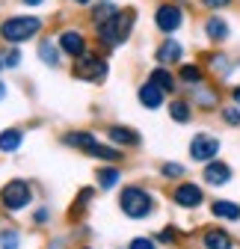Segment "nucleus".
Wrapping results in <instances>:
<instances>
[{
    "label": "nucleus",
    "instance_id": "1a4fd4ad",
    "mask_svg": "<svg viewBox=\"0 0 240 249\" xmlns=\"http://www.w3.org/2000/svg\"><path fill=\"white\" fill-rule=\"evenodd\" d=\"M234 33V27L231 21L225 18V12H205L202 18V36L207 45H214V48H223Z\"/></svg>",
    "mask_w": 240,
    "mask_h": 249
},
{
    "label": "nucleus",
    "instance_id": "9d476101",
    "mask_svg": "<svg viewBox=\"0 0 240 249\" xmlns=\"http://www.w3.org/2000/svg\"><path fill=\"white\" fill-rule=\"evenodd\" d=\"M184 59H187V45L178 39V36H163L157 42V48H154V62H157V66L178 69Z\"/></svg>",
    "mask_w": 240,
    "mask_h": 249
},
{
    "label": "nucleus",
    "instance_id": "cd10ccee",
    "mask_svg": "<svg viewBox=\"0 0 240 249\" xmlns=\"http://www.w3.org/2000/svg\"><path fill=\"white\" fill-rule=\"evenodd\" d=\"M21 62H24V53L18 45H3V69L6 71H15L21 69Z\"/></svg>",
    "mask_w": 240,
    "mask_h": 249
},
{
    "label": "nucleus",
    "instance_id": "dca6fc26",
    "mask_svg": "<svg viewBox=\"0 0 240 249\" xmlns=\"http://www.w3.org/2000/svg\"><path fill=\"white\" fill-rule=\"evenodd\" d=\"M231 178H234L231 163H225V160H220V158L202 163V181H205L207 187H225V184H231Z\"/></svg>",
    "mask_w": 240,
    "mask_h": 249
},
{
    "label": "nucleus",
    "instance_id": "20e7f679",
    "mask_svg": "<svg viewBox=\"0 0 240 249\" xmlns=\"http://www.w3.org/2000/svg\"><path fill=\"white\" fill-rule=\"evenodd\" d=\"M190 18V6L181 0H157L152 9V27L160 36H178L187 27Z\"/></svg>",
    "mask_w": 240,
    "mask_h": 249
},
{
    "label": "nucleus",
    "instance_id": "412c9836",
    "mask_svg": "<svg viewBox=\"0 0 240 249\" xmlns=\"http://www.w3.org/2000/svg\"><path fill=\"white\" fill-rule=\"evenodd\" d=\"M119 9H122V6H119L116 0H92V6L86 9V24L89 27H98V24L110 21Z\"/></svg>",
    "mask_w": 240,
    "mask_h": 249
},
{
    "label": "nucleus",
    "instance_id": "4468645a",
    "mask_svg": "<svg viewBox=\"0 0 240 249\" xmlns=\"http://www.w3.org/2000/svg\"><path fill=\"white\" fill-rule=\"evenodd\" d=\"M190 104L196 110H202V113H211V110H220L223 107V95H220V89L214 83L205 80V83H199V86L190 89Z\"/></svg>",
    "mask_w": 240,
    "mask_h": 249
},
{
    "label": "nucleus",
    "instance_id": "f704fd0d",
    "mask_svg": "<svg viewBox=\"0 0 240 249\" xmlns=\"http://www.w3.org/2000/svg\"><path fill=\"white\" fill-rule=\"evenodd\" d=\"M30 220H33V226H48L51 223V208H36L33 213H30Z\"/></svg>",
    "mask_w": 240,
    "mask_h": 249
},
{
    "label": "nucleus",
    "instance_id": "4be33fe9",
    "mask_svg": "<svg viewBox=\"0 0 240 249\" xmlns=\"http://www.w3.org/2000/svg\"><path fill=\"white\" fill-rule=\"evenodd\" d=\"M145 80H152L154 86H160V89L166 92V95H175L178 86H181V83H178L175 69H169V66H157V62H154V69L148 71V77H145Z\"/></svg>",
    "mask_w": 240,
    "mask_h": 249
},
{
    "label": "nucleus",
    "instance_id": "a19ab883",
    "mask_svg": "<svg viewBox=\"0 0 240 249\" xmlns=\"http://www.w3.org/2000/svg\"><path fill=\"white\" fill-rule=\"evenodd\" d=\"M0 71H6V69H3V48H0Z\"/></svg>",
    "mask_w": 240,
    "mask_h": 249
},
{
    "label": "nucleus",
    "instance_id": "58836bf2",
    "mask_svg": "<svg viewBox=\"0 0 240 249\" xmlns=\"http://www.w3.org/2000/svg\"><path fill=\"white\" fill-rule=\"evenodd\" d=\"M231 104H237V107H240V83H237V86H231Z\"/></svg>",
    "mask_w": 240,
    "mask_h": 249
},
{
    "label": "nucleus",
    "instance_id": "0eeeda50",
    "mask_svg": "<svg viewBox=\"0 0 240 249\" xmlns=\"http://www.w3.org/2000/svg\"><path fill=\"white\" fill-rule=\"evenodd\" d=\"M33 205V184L24 178H9L0 187V208L6 213H21Z\"/></svg>",
    "mask_w": 240,
    "mask_h": 249
},
{
    "label": "nucleus",
    "instance_id": "79ce46f5",
    "mask_svg": "<svg viewBox=\"0 0 240 249\" xmlns=\"http://www.w3.org/2000/svg\"><path fill=\"white\" fill-rule=\"evenodd\" d=\"M181 3H187V6H190V0H181Z\"/></svg>",
    "mask_w": 240,
    "mask_h": 249
},
{
    "label": "nucleus",
    "instance_id": "c756f323",
    "mask_svg": "<svg viewBox=\"0 0 240 249\" xmlns=\"http://www.w3.org/2000/svg\"><path fill=\"white\" fill-rule=\"evenodd\" d=\"M0 249H21V231L18 229H0Z\"/></svg>",
    "mask_w": 240,
    "mask_h": 249
},
{
    "label": "nucleus",
    "instance_id": "2eb2a0df",
    "mask_svg": "<svg viewBox=\"0 0 240 249\" xmlns=\"http://www.w3.org/2000/svg\"><path fill=\"white\" fill-rule=\"evenodd\" d=\"M36 56H39L42 66H48V69H59L66 62V56H63V51H59L53 33H45V36L36 39Z\"/></svg>",
    "mask_w": 240,
    "mask_h": 249
},
{
    "label": "nucleus",
    "instance_id": "aec40b11",
    "mask_svg": "<svg viewBox=\"0 0 240 249\" xmlns=\"http://www.w3.org/2000/svg\"><path fill=\"white\" fill-rule=\"evenodd\" d=\"M175 74H178V83L187 86V89H193V86H199V83H205V80H207L205 66H202V62H193V59H184L181 66L175 69Z\"/></svg>",
    "mask_w": 240,
    "mask_h": 249
},
{
    "label": "nucleus",
    "instance_id": "f8f14e48",
    "mask_svg": "<svg viewBox=\"0 0 240 249\" xmlns=\"http://www.w3.org/2000/svg\"><path fill=\"white\" fill-rule=\"evenodd\" d=\"M202 66H205V71H207V77H217V80H228L234 71H237V66H234V56L228 53V51H223V48H214V51H207L205 56H202Z\"/></svg>",
    "mask_w": 240,
    "mask_h": 249
},
{
    "label": "nucleus",
    "instance_id": "6e6552de",
    "mask_svg": "<svg viewBox=\"0 0 240 249\" xmlns=\"http://www.w3.org/2000/svg\"><path fill=\"white\" fill-rule=\"evenodd\" d=\"M53 36H56V45H59V51H63L66 59H77L86 51H92V33L83 30V27H74V24L71 27H59Z\"/></svg>",
    "mask_w": 240,
    "mask_h": 249
},
{
    "label": "nucleus",
    "instance_id": "2f4dec72",
    "mask_svg": "<svg viewBox=\"0 0 240 249\" xmlns=\"http://www.w3.org/2000/svg\"><path fill=\"white\" fill-rule=\"evenodd\" d=\"M178 237H181V231H178L175 226H166V229H160V231L154 234V240H157V243H163V246H175V243H178Z\"/></svg>",
    "mask_w": 240,
    "mask_h": 249
},
{
    "label": "nucleus",
    "instance_id": "c03bdc74",
    "mask_svg": "<svg viewBox=\"0 0 240 249\" xmlns=\"http://www.w3.org/2000/svg\"><path fill=\"white\" fill-rule=\"evenodd\" d=\"M237 6H240V0H237Z\"/></svg>",
    "mask_w": 240,
    "mask_h": 249
},
{
    "label": "nucleus",
    "instance_id": "9b49d317",
    "mask_svg": "<svg viewBox=\"0 0 240 249\" xmlns=\"http://www.w3.org/2000/svg\"><path fill=\"white\" fill-rule=\"evenodd\" d=\"M172 205L175 208H184V211H196V208H202L205 205V190H202V184H196V181H178L175 187H172Z\"/></svg>",
    "mask_w": 240,
    "mask_h": 249
},
{
    "label": "nucleus",
    "instance_id": "b1692460",
    "mask_svg": "<svg viewBox=\"0 0 240 249\" xmlns=\"http://www.w3.org/2000/svg\"><path fill=\"white\" fill-rule=\"evenodd\" d=\"M95 184L98 190H116L119 184H122V169H119L116 163H104L95 169Z\"/></svg>",
    "mask_w": 240,
    "mask_h": 249
},
{
    "label": "nucleus",
    "instance_id": "5701e85b",
    "mask_svg": "<svg viewBox=\"0 0 240 249\" xmlns=\"http://www.w3.org/2000/svg\"><path fill=\"white\" fill-rule=\"evenodd\" d=\"M166 110H169V119L175 122V124H190L193 122V113H196V107L190 104V98H172V101H166Z\"/></svg>",
    "mask_w": 240,
    "mask_h": 249
},
{
    "label": "nucleus",
    "instance_id": "c85d7f7f",
    "mask_svg": "<svg viewBox=\"0 0 240 249\" xmlns=\"http://www.w3.org/2000/svg\"><path fill=\"white\" fill-rule=\"evenodd\" d=\"M196 6L202 12H228L231 6H237V0H196Z\"/></svg>",
    "mask_w": 240,
    "mask_h": 249
},
{
    "label": "nucleus",
    "instance_id": "c9c22d12",
    "mask_svg": "<svg viewBox=\"0 0 240 249\" xmlns=\"http://www.w3.org/2000/svg\"><path fill=\"white\" fill-rule=\"evenodd\" d=\"M51 0H18V6L27 9V12H36V9H45Z\"/></svg>",
    "mask_w": 240,
    "mask_h": 249
},
{
    "label": "nucleus",
    "instance_id": "ea45409f",
    "mask_svg": "<svg viewBox=\"0 0 240 249\" xmlns=\"http://www.w3.org/2000/svg\"><path fill=\"white\" fill-rule=\"evenodd\" d=\"M6 95H9V89H6V83H3V80H0V101H3Z\"/></svg>",
    "mask_w": 240,
    "mask_h": 249
},
{
    "label": "nucleus",
    "instance_id": "bb28decb",
    "mask_svg": "<svg viewBox=\"0 0 240 249\" xmlns=\"http://www.w3.org/2000/svg\"><path fill=\"white\" fill-rule=\"evenodd\" d=\"M160 178L163 181H184L187 178V166L178 163V160H166V163H160Z\"/></svg>",
    "mask_w": 240,
    "mask_h": 249
},
{
    "label": "nucleus",
    "instance_id": "4c0bfd02",
    "mask_svg": "<svg viewBox=\"0 0 240 249\" xmlns=\"http://www.w3.org/2000/svg\"><path fill=\"white\" fill-rule=\"evenodd\" d=\"M69 6H74V9H89L92 6V0H66Z\"/></svg>",
    "mask_w": 240,
    "mask_h": 249
},
{
    "label": "nucleus",
    "instance_id": "7ed1b4c3",
    "mask_svg": "<svg viewBox=\"0 0 240 249\" xmlns=\"http://www.w3.org/2000/svg\"><path fill=\"white\" fill-rule=\"evenodd\" d=\"M63 145L77 148V151L89 154V158H95L101 163H122L125 160L122 148H116L113 142H101L92 131H69V134H63Z\"/></svg>",
    "mask_w": 240,
    "mask_h": 249
},
{
    "label": "nucleus",
    "instance_id": "a878e982",
    "mask_svg": "<svg viewBox=\"0 0 240 249\" xmlns=\"http://www.w3.org/2000/svg\"><path fill=\"white\" fill-rule=\"evenodd\" d=\"M24 142V128H6L0 131V151L3 154H15Z\"/></svg>",
    "mask_w": 240,
    "mask_h": 249
},
{
    "label": "nucleus",
    "instance_id": "f257e3e1",
    "mask_svg": "<svg viewBox=\"0 0 240 249\" xmlns=\"http://www.w3.org/2000/svg\"><path fill=\"white\" fill-rule=\"evenodd\" d=\"M137 21H139L137 6H122L110 21H104L98 27H89V33H92V48L101 51V53H110L116 48L128 45L134 30H137Z\"/></svg>",
    "mask_w": 240,
    "mask_h": 249
},
{
    "label": "nucleus",
    "instance_id": "39448f33",
    "mask_svg": "<svg viewBox=\"0 0 240 249\" xmlns=\"http://www.w3.org/2000/svg\"><path fill=\"white\" fill-rule=\"evenodd\" d=\"M119 208L128 220H148L157 211V199L152 190H145L139 184H128L119 190Z\"/></svg>",
    "mask_w": 240,
    "mask_h": 249
},
{
    "label": "nucleus",
    "instance_id": "e433bc0d",
    "mask_svg": "<svg viewBox=\"0 0 240 249\" xmlns=\"http://www.w3.org/2000/svg\"><path fill=\"white\" fill-rule=\"evenodd\" d=\"M45 249H69V246H66V237H53V240H48Z\"/></svg>",
    "mask_w": 240,
    "mask_h": 249
},
{
    "label": "nucleus",
    "instance_id": "37998d69",
    "mask_svg": "<svg viewBox=\"0 0 240 249\" xmlns=\"http://www.w3.org/2000/svg\"><path fill=\"white\" fill-rule=\"evenodd\" d=\"M80 249H92V246H80Z\"/></svg>",
    "mask_w": 240,
    "mask_h": 249
},
{
    "label": "nucleus",
    "instance_id": "6ab92c4d",
    "mask_svg": "<svg viewBox=\"0 0 240 249\" xmlns=\"http://www.w3.org/2000/svg\"><path fill=\"white\" fill-rule=\"evenodd\" d=\"M166 92L160 89V86H154L152 80H142L139 83V89H137V101L145 107V110H160L163 104H166Z\"/></svg>",
    "mask_w": 240,
    "mask_h": 249
},
{
    "label": "nucleus",
    "instance_id": "a211bd4d",
    "mask_svg": "<svg viewBox=\"0 0 240 249\" xmlns=\"http://www.w3.org/2000/svg\"><path fill=\"white\" fill-rule=\"evenodd\" d=\"M199 243H202V249H234V246H237L234 234L225 231L223 226H207V229L202 231Z\"/></svg>",
    "mask_w": 240,
    "mask_h": 249
},
{
    "label": "nucleus",
    "instance_id": "393cba45",
    "mask_svg": "<svg viewBox=\"0 0 240 249\" xmlns=\"http://www.w3.org/2000/svg\"><path fill=\"white\" fill-rule=\"evenodd\" d=\"M211 216L223 223H237L240 220V202H231V199H214L211 202Z\"/></svg>",
    "mask_w": 240,
    "mask_h": 249
},
{
    "label": "nucleus",
    "instance_id": "7c9ffc66",
    "mask_svg": "<svg viewBox=\"0 0 240 249\" xmlns=\"http://www.w3.org/2000/svg\"><path fill=\"white\" fill-rule=\"evenodd\" d=\"M220 119L228 124V128H240V107L237 104H223L220 107Z\"/></svg>",
    "mask_w": 240,
    "mask_h": 249
},
{
    "label": "nucleus",
    "instance_id": "473e14b6",
    "mask_svg": "<svg viewBox=\"0 0 240 249\" xmlns=\"http://www.w3.org/2000/svg\"><path fill=\"white\" fill-rule=\"evenodd\" d=\"M128 249H157V240L148 237V234H139V237H131Z\"/></svg>",
    "mask_w": 240,
    "mask_h": 249
},
{
    "label": "nucleus",
    "instance_id": "72a5a7b5",
    "mask_svg": "<svg viewBox=\"0 0 240 249\" xmlns=\"http://www.w3.org/2000/svg\"><path fill=\"white\" fill-rule=\"evenodd\" d=\"M95 199V187H83V190H80V196L74 199V211H83L89 202H92Z\"/></svg>",
    "mask_w": 240,
    "mask_h": 249
},
{
    "label": "nucleus",
    "instance_id": "f03ea898",
    "mask_svg": "<svg viewBox=\"0 0 240 249\" xmlns=\"http://www.w3.org/2000/svg\"><path fill=\"white\" fill-rule=\"evenodd\" d=\"M48 21L36 12H9L0 18V45H27L45 36Z\"/></svg>",
    "mask_w": 240,
    "mask_h": 249
},
{
    "label": "nucleus",
    "instance_id": "f3484780",
    "mask_svg": "<svg viewBox=\"0 0 240 249\" xmlns=\"http://www.w3.org/2000/svg\"><path fill=\"white\" fill-rule=\"evenodd\" d=\"M104 137H107V142H113L116 148H122V151H125V148H139V145H142L139 131L128 128V124H107Z\"/></svg>",
    "mask_w": 240,
    "mask_h": 249
},
{
    "label": "nucleus",
    "instance_id": "423d86ee",
    "mask_svg": "<svg viewBox=\"0 0 240 249\" xmlns=\"http://www.w3.org/2000/svg\"><path fill=\"white\" fill-rule=\"evenodd\" d=\"M107 74H110V59H107V53H101V51H86L83 56H77V59H71V77L74 80H83V83H104L107 80Z\"/></svg>",
    "mask_w": 240,
    "mask_h": 249
},
{
    "label": "nucleus",
    "instance_id": "ddd939ff",
    "mask_svg": "<svg viewBox=\"0 0 240 249\" xmlns=\"http://www.w3.org/2000/svg\"><path fill=\"white\" fill-rule=\"evenodd\" d=\"M220 148H223L220 137L207 134V131H199V134L190 140V160H196V163H207V160L220 158Z\"/></svg>",
    "mask_w": 240,
    "mask_h": 249
}]
</instances>
